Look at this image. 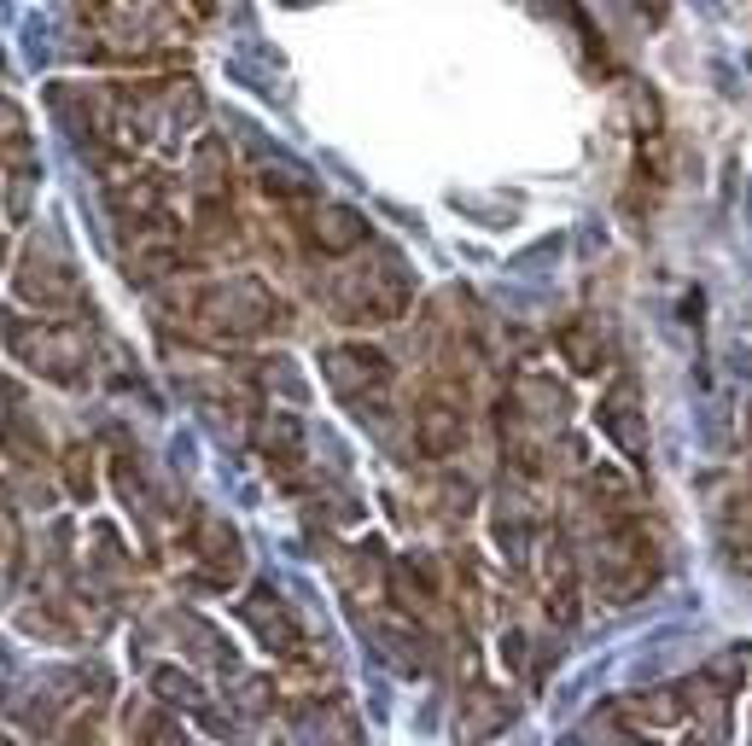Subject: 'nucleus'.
I'll return each mask as SVG.
<instances>
[{
	"label": "nucleus",
	"instance_id": "1",
	"mask_svg": "<svg viewBox=\"0 0 752 746\" xmlns=\"http://www.w3.org/2000/svg\"><path fill=\"white\" fill-rule=\"evenodd\" d=\"M385 356L368 350V344H339V350H327V379H333V391H339L344 403H356L362 391H379L385 385Z\"/></svg>",
	"mask_w": 752,
	"mask_h": 746
},
{
	"label": "nucleus",
	"instance_id": "2",
	"mask_svg": "<svg viewBox=\"0 0 752 746\" xmlns=\"http://www.w3.org/2000/svg\"><path fill=\"white\" fill-rule=\"evenodd\" d=\"M414 432H420V449H426V455H449L455 443L467 438V414H461V403H455L449 391H432V397L420 403V426H414Z\"/></svg>",
	"mask_w": 752,
	"mask_h": 746
},
{
	"label": "nucleus",
	"instance_id": "3",
	"mask_svg": "<svg viewBox=\"0 0 752 746\" xmlns=\"http://www.w3.org/2000/svg\"><path fill=\"white\" fill-rule=\"evenodd\" d=\"M240 612H245V624L269 642V653H280V659H292V653H298V624H292V612L280 607L269 589H257Z\"/></svg>",
	"mask_w": 752,
	"mask_h": 746
},
{
	"label": "nucleus",
	"instance_id": "4",
	"mask_svg": "<svg viewBox=\"0 0 752 746\" xmlns=\"http://www.w3.org/2000/svg\"><path fill=\"white\" fill-rule=\"evenodd\" d=\"M601 426H607V438H613L624 455H636V461H642V449H648V426H642V403H636V391H630V385H624L618 397H607Z\"/></svg>",
	"mask_w": 752,
	"mask_h": 746
},
{
	"label": "nucleus",
	"instance_id": "5",
	"mask_svg": "<svg viewBox=\"0 0 752 746\" xmlns=\"http://www.w3.org/2000/svg\"><path fill=\"white\" fill-rule=\"evenodd\" d=\"M560 356L572 362V373H601V356H607V339H601V327L578 315V321H566L560 327Z\"/></svg>",
	"mask_w": 752,
	"mask_h": 746
},
{
	"label": "nucleus",
	"instance_id": "6",
	"mask_svg": "<svg viewBox=\"0 0 752 746\" xmlns=\"http://www.w3.org/2000/svg\"><path fill=\"white\" fill-rule=\"evenodd\" d=\"M193 548H199V560H205L216 577H228L234 566H240V537L222 525V519H199V531H193Z\"/></svg>",
	"mask_w": 752,
	"mask_h": 746
},
{
	"label": "nucleus",
	"instance_id": "7",
	"mask_svg": "<svg viewBox=\"0 0 752 746\" xmlns=\"http://www.w3.org/2000/svg\"><path fill=\"white\" fill-rule=\"evenodd\" d=\"M309 234L321 251H356L362 245V216H350V210H315V222H309Z\"/></svg>",
	"mask_w": 752,
	"mask_h": 746
},
{
	"label": "nucleus",
	"instance_id": "8",
	"mask_svg": "<svg viewBox=\"0 0 752 746\" xmlns=\"http://www.w3.org/2000/svg\"><path fill=\"white\" fill-rule=\"evenodd\" d=\"M152 688H158V694H170V706H193V700H199V682H187L181 671H158Z\"/></svg>",
	"mask_w": 752,
	"mask_h": 746
}]
</instances>
